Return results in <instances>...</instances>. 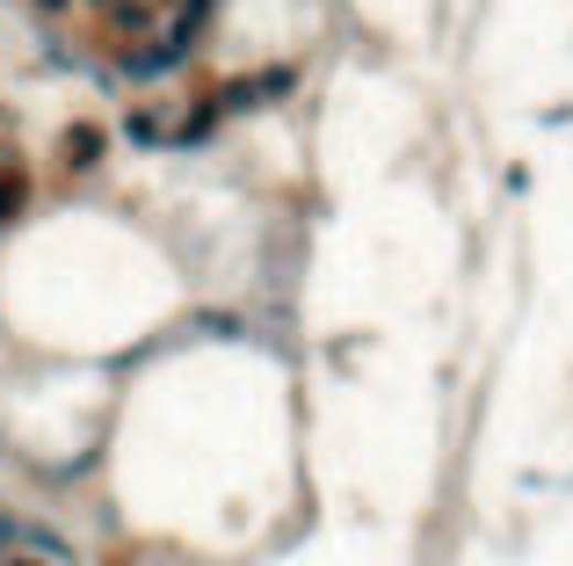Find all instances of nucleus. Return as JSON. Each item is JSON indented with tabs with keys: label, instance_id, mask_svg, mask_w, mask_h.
<instances>
[{
	"label": "nucleus",
	"instance_id": "obj_4",
	"mask_svg": "<svg viewBox=\"0 0 573 566\" xmlns=\"http://www.w3.org/2000/svg\"><path fill=\"white\" fill-rule=\"evenodd\" d=\"M22 196H30V189H22V174H8V168H0V225H8V218L22 211Z\"/></svg>",
	"mask_w": 573,
	"mask_h": 566
},
{
	"label": "nucleus",
	"instance_id": "obj_2",
	"mask_svg": "<svg viewBox=\"0 0 573 566\" xmlns=\"http://www.w3.org/2000/svg\"><path fill=\"white\" fill-rule=\"evenodd\" d=\"M123 138H131V146H182V117H174V109H131V117H123Z\"/></svg>",
	"mask_w": 573,
	"mask_h": 566
},
{
	"label": "nucleus",
	"instance_id": "obj_5",
	"mask_svg": "<svg viewBox=\"0 0 573 566\" xmlns=\"http://www.w3.org/2000/svg\"><path fill=\"white\" fill-rule=\"evenodd\" d=\"M8 552H22V523L15 515H0V559H8Z\"/></svg>",
	"mask_w": 573,
	"mask_h": 566
},
{
	"label": "nucleus",
	"instance_id": "obj_1",
	"mask_svg": "<svg viewBox=\"0 0 573 566\" xmlns=\"http://www.w3.org/2000/svg\"><path fill=\"white\" fill-rule=\"evenodd\" d=\"M182 66V58L167 52V44H160V36H145V44H123V81H167V73Z\"/></svg>",
	"mask_w": 573,
	"mask_h": 566
},
{
	"label": "nucleus",
	"instance_id": "obj_6",
	"mask_svg": "<svg viewBox=\"0 0 573 566\" xmlns=\"http://www.w3.org/2000/svg\"><path fill=\"white\" fill-rule=\"evenodd\" d=\"M73 0H36V15H66Z\"/></svg>",
	"mask_w": 573,
	"mask_h": 566
},
{
	"label": "nucleus",
	"instance_id": "obj_8",
	"mask_svg": "<svg viewBox=\"0 0 573 566\" xmlns=\"http://www.w3.org/2000/svg\"><path fill=\"white\" fill-rule=\"evenodd\" d=\"M139 8H160V15H167V8H174V0H139Z\"/></svg>",
	"mask_w": 573,
	"mask_h": 566
},
{
	"label": "nucleus",
	"instance_id": "obj_3",
	"mask_svg": "<svg viewBox=\"0 0 573 566\" xmlns=\"http://www.w3.org/2000/svg\"><path fill=\"white\" fill-rule=\"evenodd\" d=\"M102 146H109L102 124H80V131L66 138V160H73V168H95V160H102Z\"/></svg>",
	"mask_w": 573,
	"mask_h": 566
},
{
	"label": "nucleus",
	"instance_id": "obj_7",
	"mask_svg": "<svg viewBox=\"0 0 573 566\" xmlns=\"http://www.w3.org/2000/svg\"><path fill=\"white\" fill-rule=\"evenodd\" d=\"M0 566H44V559H30V552H8V559H0Z\"/></svg>",
	"mask_w": 573,
	"mask_h": 566
}]
</instances>
